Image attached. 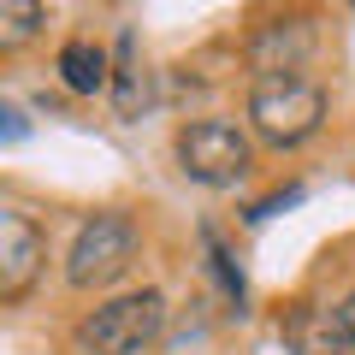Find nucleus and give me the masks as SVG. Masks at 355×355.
<instances>
[{"mask_svg": "<svg viewBox=\"0 0 355 355\" xmlns=\"http://www.w3.org/2000/svg\"><path fill=\"white\" fill-rule=\"evenodd\" d=\"M343 320H349V338H355V291L343 296Z\"/></svg>", "mask_w": 355, "mask_h": 355, "instance_id": "13", "label": "nucleus"}, {"mask_svg": "<svg viewBox=\"0 0 355 355\" xmlns=\"http://www.w3.org/2000/svg\"><path fill=\"white\" fill-rule=\"evenodd\" d=\"M320 125H326V89L314 77H254L249 130L266 148H302Z\"/></svg>", "mask_w": 355, "mask_h": 355, "instance_id": "1", "label": "nucleus"}, {"mask_svg": "<svg viewBox=\"0 0 355 355\" xmlns=\"http://www.w3.org/2000/svg\"><path fill=\"white\" fill-rule=\"evenodd\" d=\"M42 266H48V237L36 231L30 214L6 207V214H0V302L6 308L24 302V296L36 291Z\"/></svg>", "mask_w": 355, "mask_h": 355, "instance_id": "5", "label": "nucleus"}, {"mask_svg": "<svg viewBox=\"0 0 355 355\" xmlns=\"http://www.w3.org/2000/svg\"><path fill=\"white\" fill-rule=\"evenodd\" d=\"M284 343L291 355H355L349 320H343V302H302L284 314Z\"/></svg>", "mask_w": 355, "mask_h": 355, "instance_id": "7", "label": "nucleus"}, {"mask_svg": "<svg viewBox=\"0 0 355 355\" xmlns=\"http://www.w3.org/2000/svg\"><path fill=\"white\" fill-rule=\"evenodd\" d=\"M202 243H207V254H214V272H219V279H225V291H231V296H237V302H243V272H237V266H231V254L219 249V237H214V231H202Z\"/></svg>", "mask_w": 355, "mask_h": 355, "instance_id": "11", "label": "nucleus"}, {"mask_svg": "<svg viewBox=\"0 0 355 355\" xmlns=\"http://www.w3.org/2000/svg\"><path fill=\"white\" fill-rule=\"evenodd\" d=\"M60 77L71 95H101L113 83V60H107L95 42H65L60 48Z\"/></svg>", "mask_w": 355, "mask_h": 355, "instance_id": "8", "label": "nucleus"}, {"mask_svg": "<svg viewBox=\"0 0 355 355\" xmlns=\"http://www.w3.org/2000/svg\"><path fill=\"white\" fill-rule=\"evenodd\" d=\"M178 166H184V178H196L207 190H231L249 178L254 142L231 119H196V125L178 130Z\"/></svg>", "mask_w": 355, "mask_h": 355, "instance_id": "3", "label": "nucleus"}, {"mask_svg": "<svg viewBox=\"0 0 355 355\" xmlns=\"http://www.w3.org/2000/svg\"><path fill=\"white\" fill-rule=\"evenodd\" d=\"M130 261H137V225H130V214H95V219H83V231L71 237L65 284H71V291H101V284H113Z\"/></svg>", "mask_w": 355, "mask_h": 355, "instance_id": "4", "label": "nucleus"}, {"mask_svg": "<svg viewBox=\"0 0 355 355\" xmlns=\"http://www.w3.org/2000/svg\"><path fill=\"white\" fill-rule=\"evenodd\" d=\"M166 326V296L160 291H130L101 302L95 314L77 320L71 331V349L77 355H142Z\"/></svg>", "mask_w": 355, "mask_h": 355, "instance_id": "2", "label": "nucleus"}, {"mask_svg": "<svg viewBox=\"0 0 355 355\" xmlns=\"http://www.w3.org/2000/svg\"><path fill=\"white\" fill-rule=\"evenodd\" d=\"M308 60H314V18H302V12L261 24L249 42V65L261 77H296Z\"/></svg>", "mask_w": 355, "mask_h": 355, "instance_id": "6", "label": "nucleus"}, {"mask_svg": "<svg viewBox=\"0 0 355 355\" xmlns=\"http://www.w3.org/2000/svg\"><path fill=\"white\" fill-rule=\"evenodd\" d=\"M142 101H148V71L137 60V36L125 30L119 36V53H113V107H119V119H137Z\"/></svg>", "mask_w": 355, "mask_h": 355, "instance_id": "9", "label": "nucleus"}, {"mask_svg": "<svg viewBox=\"0 0 355 355\" xmlns=\"http://www.w3.org/2000/svg\"><path fill=\"white\" fill-rule=\"evenodd\" d=\"M42 24H48V6H30V0H6V6H0V48L18 53V48H24V42L36 36Z\"/></svg>", "mask_w": 355, "mask_h": 355, "instance_id": "10", "label": "nucleus"}, {"mask_svg": "<svg viewBox=\"0 0 355 355\" xmlns=\"http://www.w3.org/2000/svg\"><path fill=\"white\" fill-rule=\"evenodd\" d=\"M0 119H6V142H18V137H24V113H12V107H6Z\"/></svg>", "mask_w": 355, "mask_h": 355, "instance_id": "12", "label": "nucleus"}]
</instances>
